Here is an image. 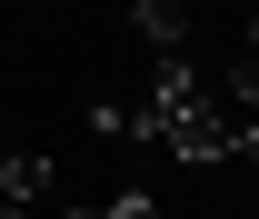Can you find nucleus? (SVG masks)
<instances>
[{
  "label": "nucleus",
  "mask_w": 259,
  "mask_h": 219,
  "mask_svg": "<svg viewBox=\"0 0 259 219\" xmlns=\"http://www.w3.org/2000/svg\"><path fill=\"white\" fill-rule=\"evenodd\" d=\"M140 140H160L169 159H229V100H220V80H199V70L169 50L160 80H150V100H140Z\"/></svg>",
  "instance_id": "nucleus-1"
},
{
  "label": "nucleus",
  "mask_w": 259,
  "mask_h": 219,
  "mask_svg": "<svg viewBox=\"0 0 259 219\" xmlns=\"http://www.w3.org/2000/svg\"><path fill=\"white\" fill-rule=\"evenodd\" d=\"M190 10L199 0H130V30L150 40V50H180V40H190Z\"/></svg>",
  "instance_id": "nucleus-2"
},
{
  "label": "nucleus",
  "mask_w": 259,
  "mask_h": 219,
  "mask_svg": "<svg viewBox=\"0 0 259 219\" xmlns=\"http://www.w3.org/2000/svg\"><path fill=\"white\" fill-rule=\"evenodd\" d=\"M249 60H259V10H249Z\"/></svg>",
  "instance_id": "nucleus-3"
}]
</instances>
